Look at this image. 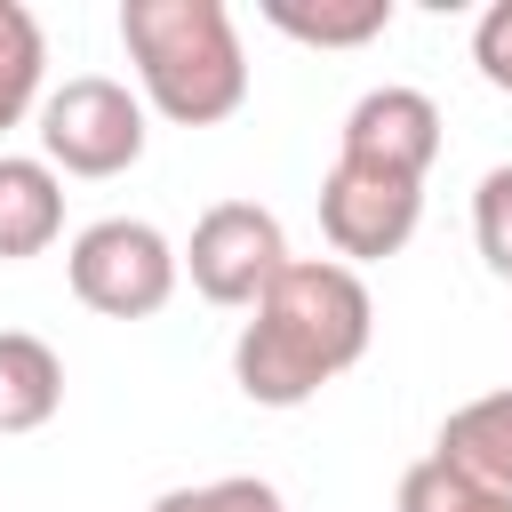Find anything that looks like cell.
<instances>
[{"instance_id":"10","label":"cell","mask_w":512,"mask_h":512,"mask_svg":"<svg viewBox=\"0 0 512 512\" xmlns=\"http://www.w3.org/2000/svg\"><path fill=\"white\" fill-rule=\"evenodd\" d=\"M432 456H448L456 472H472V480H488V488L512 496V392L464 400V408L440 424V448H432Z\"/></svg>"},{"instance_id":"8","label":"cell","mask_w":512,"mask_h":512,"mask_svg":"<svg viewBox=\"0 0 512 512\" xmlns=\"http://www.w3.org/2000/svg\"><path fill=\"white\" fill-rule=\"evenodd\" d=\"M64 232V184L40 160H0V256L24 264Z\"/></svg>"},{"instance_id":"1","label":"cell","mask_w":512,"mask_h":512,"mask_svg":"<svg viewBox=\"0 0 512 512\" xmlns=\"http://www.w3.org/2000/svg\"><path fill=\"white\" fill-rule=\"evenodd\" d=\"M368 288L352 264H288L232 344V376L256 408H296L368 352Z\"/></svg>"},{"instance_id":"14","label":"cell","mask_w":512,"mask_h":512,"mask_svg":"<svg viewBox=\"0 0 512 512\" xmlns=\"http://www.w3.org/2000/svg\"><path fill=\"white\" fill-rule=\"evenodd\" d=\"M472 232H480V256H488V264L512 280V168H488V176H480Z\"/></svg>"},{"instance_id":"4","label":"cell","mask_w":512,"mask_h":512,"mask_svg":"<svg viewBox=\"0 0 512 512\" xmlns=\"http://www.w3.org/2000/svg\"><path fill=\"white\" fill-rule=\"evenodd\" d=\"M40 144H48V160H64L72 176H120V168H136V152H144V112H136V96L120 88V80H64L56 96H48V112H40Z\"/></svg>"},{"instance_id":"3","label":"cell","mask_w":512,"mask_h":512,"mask_svg":"<svg viewBox=\"0 0 512 512\" xmlns=\"http://www.w3.org/2000/svg\"><path fill=\"white\" fill-rule=\"evenodd\" d=\"M168 288H176V256H168V240H160L152 224L112 216V224H88V232L72 240V296H80L88 312H104V320H144V312L168 304Z\"/></svg>"},{"instance_id":"12","label":"cell","mask_w":512,"mask_h":512,"mask_svg":"<svg viewBox=\"0 0 512 512\" xmlns=\"http://www.w3.org/2000/svg\"><path fill=\"white\" fill-rule=\"evenodd\" d=\"M400 512H512V496L488 488V480H472V472H456L448 456H424L400 480Z\"/></svg>"},{"instance_id":"5","label":"cell","mask_w":512,"mask_h":512,"mask_svg":"<svg viewBox=\"0 0 512 512\" xmlns=\"http://www.w3.org/2000/svg\"><path fill=\"white\" fill-rule=\"evenodd\" d=\"M288 272L280 216L256 200H216L192 224V288L208 304H264V288Z\"/></svg>"},{"instance_id":"13","label":"cell","mask_w":512,"mask_h":512,"mask_svg":"<svg viewBox=\"0 0 512 512\" xmlns=\"http://www.w3.org/2000/svg\"><path fill=\"white\" fill-rule=\"evenodd\" d=\"M32 88H40V24L16 0H0V128L24 120Z\"/></svg>"},{"instance_id":"9","label":"cell","mask_w":512,"mask_h":512,"mask_svg":"<svg viewBox=\"0 0 512 512\" xmlns=\"http://www.w3.org/2000/svg\"><path fill=\"white\" fill-rule=\"evenodd\" d=\"M64 400V368L40 336L0 328V432H40Z\"/></svg>"},{"instance_id":"15","label":"cell","mask_w":512,"mask_h":512,"mask_svg":"<svg viewBox=\"0 0 512 512\" xmlns=\"http://www.w3.org/2000/svg\"><path fill=\"white\" fill-rule=\"evenodd\" d=\"M152 512H288L264 480H208V488H168Z\"/></svg>"},{"instance_id":"6","label":"cell","mask_w":512,"mask_h":512,"mask_svg":"<svg viewBox=\"0 0 512 512\" xmlns=\"http://www.w3.org/2000/svg\"><path fill=\"white\" fill-rule=\"evenodd\" d=\"M416 208H424V184L392 176V168L336 160L328 184H320V232H328L336 256H392V248H408Z\"/></svg>"},{"instance_id":"11","label":"cell","mask_w":512,"mask_h":512,"mask_svg":"<svg viewBox=\"0 0 512 512\" xmlns=\"http://www.w3.org/2000/svg\"><path fill=\"white\" fill-rule=\"evenodd\" d=\"M264 16L288 32V40H312V48H360L392 24V0H264Z\"/></svg>"},{"instance_id":"2","label":"cell","mask_w":512,"mask_h":512,"mask_svg":"<svg viewBox=\"0 0 512 512\" xmlns=\"http://www.w3.org/2000/svg\"><path fill=\"white\" fill-rule=\"evenodd\" d=\"M120 40L152 88V104L184 128L232 120L248 96V64H240V32L224 16V0H128L120 8Z\"/></svg>"},{"instance_id":"7","label":"cell","mask_w":512,"mask_h":512,"mask_svg":"<svg viewBox=\"0 0 512 512\" xmlns=\"http://www.w3.org/2000/svg\"><path fill=\"white\" fill-rule=\"evenodd\" d=\"M432 152H440V104L416 96V88H376V96L352 104V120H344V152H336V160L392 168V176H416V184H424Z\"/></svg>"},{"instance_id":"16","label":"cell","mask_w":512,"mask_h":512,"mask_svg":"<svg viewBox=\"0 0 512 512\" xmlns=\"http://www.w3.org/2000/svg\"><path fill=\"white\" fill-rule=\"evenodd\" d=\"M472 64H480L496 88H512V0H496V8L480 16V32H472Z\"/></svg>"}]
</instances>
